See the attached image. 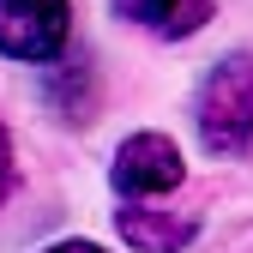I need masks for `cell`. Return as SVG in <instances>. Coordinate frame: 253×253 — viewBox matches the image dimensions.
Listing matches in <instances>:
<instances>
[{
	"mask_svg": "<svg viewBox=\"0 0 253 253\" xmlns=\"http://www.w3.org/2000/svg\"><path fill=\"white\" fill-rule=\"evenodd\" d=\"M193 121H199V139L211 157L247 151V139H253V54H223L205 73Z\"/></svg>",
	"mask_w": 253,
	"mask_h": 253,
	"instance_id": "6da1fadb",
	"label": "cell"
},
{
	"mask_svg": "<svg viewBox=\"0 0 253 253\" xmlns=\"http://www.w3.org/2000/svg\"><path fill=\"white\" fill-rule=\"evenodd\" d=\"M73 37V6L67 0H0V54L12 60H60Z\"/></svg>",
	"mask_w": 253,
	"mask_h": 253,
	"instance_id": "7a4b0ae2",
	"label": "cell"
},
{
	"mask_svg": "<svg viewBox=\"0 0 253 253\" xmlns=\"http://www.w3.org/2000/svg\"><path fill=\"white\" fill-rule=\"evenodd\" d=\"M181 151H175V139H163V133H133V139H121V151H115V169H109V181H115V193H126V199H151V193H169V187H181Z\"/></svg>",
	"mask_w": 253,
	"mask_h": 253,
	"instance_id": "3957f363",
	"label": "cell"
},
{
	"mask_svg": "<svg viewBox=\"0 0 253 253\" xmlns=\"http://www.w3.org/2000/svg\"><path fill=\"white\" fill-rule=\"evenodd\" d=\"M115 229L126 247L139 253H181L187 241L199 235V217L193 211H151V205H121L115 211Z\"/></svg>",
	"mask_w": 253,
	"mask_h": 253,
	"instance_id": "277c9868",
	"label": "cell"
},
{
	"mask_svg": "<svg viewBox=\"0 0 253 253\" xmlns=\"http://www.w3.org/2000/svg\"><path fill=\"white\" fill-rule=\"evenodd\" d=\"M109 6H115V18L151 30V37H169V42L193 37L211 18V0H109Z\"/></svg>",
	"mask_w": 253,
	"mask_h": 253,
	"instance_id": "5b68a950",
	"label": "cell"
},
{
	"mask_svg": "<svg viewBox=\"0 0 253 253\" xmlns=\"http://www.w3.org/2000/svg\"><path fill=\"white\" fill-rule=\"evenodd\" d=\"M48 103L67 121H90L97 115V73H90V60H67V67L48 73Z\"/></svg>",
	"mask_w": 253,
	"mask_h": 253,
	"instance_id": "8992f818",
	"label": "cell"
},
{
	"mask_svg": "<svg viewBox=\"0 0 253 253\" xmlns=\"http://www.w3.org/2000/svg\"><path fill=\"white\" fill-rule=\"evenodd\" d=\"M12 187H18V157H12V133H6V121H0V205L12 199Z\"/></svg>",
	"mask_w": 253,
	"mask_h": 253,
	"instance_id": "52a82bcc",
	"label": "cell"
},
{
	"mask_svg": "<svg viewBox=\"0 0 253 253\" xmlns=\"http://www.w3.org/2000/svg\"><path fill=\"white\" fill-rule=\"evenodd\" d=\"M42 253H103L97 241H54V247H42Z\"/></svg>",
	"mask_w": 253,
	"mask_h": 253,
	"instance_id": "ba28073f",
	"label": "cell"
}]
</instances>
